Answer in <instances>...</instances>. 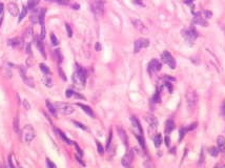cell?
<instances>
[{
	"mask_svg": "<svg viewBox=\"0 0 225 168\" xmlns=\"http://www.w3.org/2000/svg\"><path fill=\"white\" fill-rule=\"evenodd\" d=\"M194 22L197 23V24H200L202 26H207L208 23L206 21V19H204L203 17L201 16L200 13H198V14H195V18H194Z\"/></svg>",
	"mask_w": 225,
	"mask_h": 168,
	"instance_id": "9a60e30c",
	"label": "cell"
},
{
	"mask_svg": "<svg viewBox=\"0 0 225 168\" xmlns=\"http://www.w3.org/2000/svg\"><path fill=\"white\" fill-rule=\"evenodd\" d=\"M8 13L12 15L13 17H16L18 15V12H19V8H18V6L14 2H10L8 4Z\"/></svg>",
	"mask_w": 225,
	"mask_h": 168,
	"instance_id": "4fadbf2b",
	"label": "cell"
},
{
	"mask_svg": "<svg viewBox=\"0 0 225 168\" xmlns=\"http://www.w3.org/2000/svg\"><path fill=\"white\" fill-rule=\"evenodd\" d=\"M28 6H23V8H22V12H21V14H20L19 16V19H18V21H22L23 20V18H24L25 16H26V14H28Z\"/></svg>",
	"mask_w": 225,
	"mask_h": 168,
	"instance_id": "4316f807",
	"label": "cell"
},
{
	"mask_svg": "<svg viewBox=\"0 0 225 168\" xmlns=\"http://www.w3.org/2000/svg\"><path fill=\"white\" fill-rule=\"evenodd\" d=\"M161 69V63L157 59H153V60L148 63V72L153 73V72H159Z\"/></svg>",
	"mask_w": 225,
	"mask_h": 168,
	"instance_id": "7c38bea8",
	"label": "cell"
},
{
	"mask_svg": "<svg viewBox=\"0 0 225 168\" xmlns=\"http://www.w3.org/2000/svg\"><path fill=\"white\" fill-rule=\"evenodd\" d=\"M38 20H39V12L35 11L34 12V14H32V16H31V21L36 23Z\"/></svg>",
	"mask_w": 225,
	"mask_h": 168,
	"instance_id": "f1b7e54d",
	"label": "cell"
},
{
	"mask_svg": "<svg viewBox=\"0 0 225 168\" xmlns=\"http://www.w3.org/2000/svg\"><path fill=\"white\" fill-rule=\"evenodd\" d=\"M39 0H28V10H35L37 4H38Z\"/></svg>",
	"mask_w": 225,
	"mask_h": 168,
	"instance_id": "484cf974",
	"label": "cell"
},
{
	"mask_svg": "<svg viewBox=\"0 0 225 168\" xmlns=\"http://www.w3.org/2000/svg\"><path fill=\"white\" fill-rule=\"evenodd\" d=\"M40 69H41V72L43 73L44 75L49 74V68L45 65V64H40Z\"/></svg>",
	"mask_w": 225,
	"mask_h": 168,
	"instance_id": "e575fe53",
	"label": "cell"
},
{
	"mask_svg": "<svg viewBox=\"0 0 225 168\" xmlns=\"http://www.w3.org/2000/svg\"><path fill=\"white\" fill-rule=\"evenodd\" d=\"M22 104H23V106H24V108L25 109H30L31 108V105H30V103H28V100H23V102H22Z\"/></svg>",
	"mask_w": 225,
	"mask_h": 168,
	"instance_id": "ee69618b",
	"label": "cell"
},
{
	"mask_svg": "<svg viewBox=\"0 0 225 168\" xmlns=\"http://www.w3.org/2000/svg\"><path fill=\"white\" fill-rule=\"evenodd\" d=\"M8 44L13 47H17L19 46L20 44H21V39L20 38H14V39H11V40H8Z\"/></svg>",
	"mask_w": 225,
	"mask_h": 168,
	"instance_id": "603a6c76",
	"label": "cell"
},
{
	"mask_svg": "<svg viewBox=\"0 0 225 168\" xmlns=\"http://www.w3.org/2000/svg\"><path fill=\"white\" fill-rule=\"evenodd\" d=\"M73 123H74L75 125H77V126L79 127V128H81V129L86 130V127H85L83 124H81V123H79V122H77V121H73Z\"/></svg>",
	"mask_w": 225,
	"mask_h": 168,
	"instance_id": "b9f144b4",
	"label": "cell"
},
{
	"mask_svg": "<svg viewBox=\"0 0 225 168\" xmlns=\"http://www.w3.org/2000/svg\"><path fill=\"white\" fill-rule=\"evenodd\" d=\"M65 28H66V32H67V35H69V37L73 36V30H72L69 24H67V23H66V24H65Z\"/></svg>",
	"mask_w": 225,
	"mask_h": 168,
	"instance_id": "f35d334b",
	"label": "cell"
},
{
	"mask_svg": "<svg viewBox=\"0 0 225 168\" xmlns=\"http://www.w3.org/2000/svg\"><path fill=\"white\" fill-rule=\"evenodd\" d=\"M208 152L210 156H212V157H217L218 154H219V149L216 148V147H210V148L208 149Z\"/></svg>",
	"mask_w": 225,
	"mask_h": 168,
	"instance_id": "83f0119b",
	"label": "cell"
},
{
	"mask_svg": "<svg viewBox=\"0 0 225 168\" xmlns=\"http://www.w3.org/2000/svg\"><path fill=\"white\" fill-rule=\"evenodd\" d=\"M203 162H204V152L202 151V153H201L200 162H199V164H198V165H199V166H202V164H203Z\"/></svg>",
	"mask_w": 225,
	"mask_h": 168,
	"instance_id": "c3c4849f",
	"label": "cell"
},
{
	"mask_svg": "<svg viewBox=\"0 0 225 168\" xmlns=\"http://www.w3.org/2000/svg\"><path fill=\"white\" fill-rule=\"evenodd\" d=\"M58 71H59V73H60L61 78H62L63 80H65V79H66V78H65V75H64V73L62 72V69H61V67H59V68H58Z\"/></svg>",
	"mask_w": 225,
	"mask_h": 168,
	"instance_id": "681fc988",
	"label": "cell"
},
{
	"mask_svg": "<svg viewBox=\"0 0 225 168\" xmlns=\"http://www.w3.org/2000/svg\"><path fill=\"white\" fill-rule=\"evenodd\" d=\"M153 100H154V102H156V103L157 102H160V93H159V91H156V94H155Z\"/></svg>",
	"mask_w": 225,
	"mask_h": 168,
	"instance_id": "74e56055",
	"label": "cell"
},
{
	"mask_svg": "<svg viewBox=\"0 0 225 168\" xmlns=\"http://www.w3.org/2000/svg\"><path fill=\"white\" fill-rule=\"evenodd\" d=\"M23 81H24V83L26 84L28 86H30V87H34L35 86V84H34V81L32 80V79H30V78H25V79H23Z\"/></svg>",
	"mask_w": 225,
	"mask_h": 168,
	"instance_id": "d6a6232c",
	"label": "cell"
},
{
	"mask_svg": "<svg viewBox=\"0 0 225 168\" xmlns=\"http://www.w3.org/2000/svg\"><path fill=\"white\" fill-rule=\"evenodd\" d=\"M73 8H74V10H79V6H78V4H74Z\"/></svg>",
	"mask_w": 225,
	"mask_h": 168,
	"instance_id": "11a10c76",
	"label": "cell"
},
{
	"mask_svg": "<svg viewBox=\"0 0 225 168\" xmlns=\"http://www.w3.org/2000/svg\"><path fill=\"white\" fill-rule=\"evenodd\" d=\"M131 120H132L133 130H134L135 136H143L142 127H141L140 123H139V121L137 120V118H136V117H132Z\"/></svg>",
	"mask_w": 225,
	"mask_h": 168,
	"instance_id": "9c48e42d",
	"label": "cell"
},
{
	"mask_svg": "<svg viewBox=\"0 0 225 168\" xmlns=\"http://www.w3.org/2000/svg\"><path fill=\"white\" fill-rule=\"evenodd\" d=\"M47 165L49 166V167H53V168H55L56 165L54 164V163L52 162V161L49 160V159H47Z\"/></svg>",
	"mask_w": 225,
	"mask_h": 168,
	"instance_id": "bcb514c9",
	"label": "cell"
},
{
	"mask_svg": "<svg viewBox=\"0 0 225 168\" xmlns=\"http://www.w3.org/2000/svg\"><path fill=\"white\" fill-rule=\"evenodd\" d=\"M145 121L148 123V125H149L151 130L157 129V127H158V120H157V118L154 116V115H151V113L146 115Z\"/></svg>",
	"mask_w": 225,
	"mask_h": 168,
	"instance_id": "30bf717a",
	"label": "cell"
},
{
	"mask_svg": "<svg viewBox=\"0 0 225 168\" xmlns=\"http://www.w3.org/2000/svg\"><path fill=\"white\" fill-rule=\"evenodd\" d=\"M217 143H218V149H219V151L225 153V138L224 137H222V136L218 137Z\"/></svg>",
	"mask_w": 225,
	"mask_h": 168,
	"instance_id": "2e32d148",
	"label": "cell"
},
{
	"mask_svg": "<svg viewBox=\"0 0 225 168\" xmlns=\"http://www.w3.org/2000/svg\"><path fill=\"white\" fill-rule=\"evenodd\" d=\"M86 81V72L82 67L77 65V69L73 75V83L77 88H83Z\"/></svg>",
	"mask_w": 225,
	"mask_h": 168,
	"instance_id": "6da1fadb",
	"label": "cell"
},
{
	"mask_svg": "<svg viewBox=\"0 0 225 168\" xmlns=\"http://www.w3.org/2000/svg\"><path fill=\"white\" fill-rule=\"evenodd\" d=\"M194 0H185V3H190V2H192Z\"/></svg>",
	"mask_w": 225,
	"mask_h": 168,
	"instance_id": "9f6ffc18",
	"label": "cell"
},
{
	"mask_svg": "<svg viewBox=\"0 0 225 168\" xmlns=\"http://www.w3.org/2000/svg\"><path fill=\"white\" fill-rule=\"evenodd\" d=\"M47 1L56 2V3H58V4H61V6H66V4H69V0H47Z\"/></svg>",
	"mask_w": 225,
	"mask_h": 168,
	"instance_id": "1f68e13d",
	"label": "cell"
},
{
	"mask_svg": "<svg viewBox=\"0 0 225 168\" xmlns=\"http://www.w3.org/2000/svg\"><path fill=\"white\" fill-rule=\"evenodd\" d=\"M200 15L203 17L204 19H209L212 14H211V12H209V11H203V12H200Z\"/></svg>",
	"mask_w": 225,
	"mask_h": 168,
	"instance_id": "4dcf8cb0",
	"label": "cell"
},
{
	"mask_svg": "<svg viewBox=\"0 0 225 168\" xmlns=\"http://www.w3.org/2000/svg\"><path fill=\"white\" fill-rule=\"evenodd\" d=\"M22 136H23V139H24L25 142L30 143L31 141L36 137V131L31 125H25L23 127V130H22Z\"/></svg>",
	"mask_w": 225,
	"mask_h": 168,
	"instance_id": "5b68a950",
	"label": "cell"
},
{
	"mask_svg": "<svg viewBox=\"0 0 225 168\" xmlns=\"http://www.w3.org/2000/svg\"><path fill=\"white\" fill-rule=\"evenodd\" d=\"M3 10H4V6H3V3H0V14L3 13Z\"/></svg>",
	"mask_w": 225,
	"mask_h": 168,
	"instance_id": "f5cc1de1",
	"label": "cell"
},
{
	"mask_svg": "<svg viewBox=\"0 0 225 168\" xmlns=\"http://www.w3.org/2000/svg\"><path fill=\"white\" fill-rule=\"evenodd\" d=\"M134 2L135 3H138V4H140V6H143V3L141 0H134Z\"/></svg>",
	"mask_w": 225,
	"mask_h": 168,
	"instance_id": "db71d44e",
	"label": "cell"
},
{
	"mask_svg": "<svg viewBox=\"0 0 225 168\" xmlns=\"http://www.w3.org/2000/svg\"><path fill=\"white\" fill-rule=\"evenodd\" d=\"M74 91H72V89H67V91H65V96L67 97V98H72V97H74Z\"/></svg>",
	"mask_w": 225,
	"mask_h": 168,
	"instance_id": "60d3db41",
	"label": "cell"
},
{
	"mask_svg": "<svg viewBox=\"0 0 225 168\" xmlns=\"http://www.w3.org/2000/svg\"><path fill=\"white\" fill-rule=\"evenodd\" d=\"M75 147H76V149H77V151H78V154H79L80 157H82V154H83V152H82V150L80 149V147L78 146V144H76L75 143Z\"/></svg>",
	"mask_w": 225,
	"mask_h": 168,
	"instance_id": "7dc6e473",
	"label": "cell"
},
{
	"mask_svg": "<svg viewBox=\"0 0 225 168\" xmlns=\"http://www.w3.org/2000/svg\"><path fill=\"white\" fill-rule=\"evenodd\" d=\"M165 144H166V146H169V137L168 136L165 137Z\"/></svg>",
	"mask_w": 225,
	"mask_h": 168,
	"instance_id": "f907efd6",
	"label": "cell"
},
{
	"mask_svg": "<svg viewBox=\"0 0 225 168\" xmlns=\"http://www.w3.org/2000/svg\"><path fill=\"white\" fill-rule=\"evenodd\" d=\"M133 160H134V152H133V150H131V151H128L123 158H122L121 163H122V165H123L124 167H129L131 164H132Z\"/></svg>",
	"mask_w": 225,
	"mask_h": 168,
	"instance_id": "8fae6325",
	"label": "cell"
},
{
	"mask_svg": "<svg viewBox=\"0 0 225 168\" xmlns=\"http://www.w3.org/2000/svg\"><path fill=\"white\" fill-rule=\"evenodd\" d=\"M174 129H175V123H174V121L173 120H167V121H166V124H165V132L168 135V133H170Z\"/></svg>",
	"mask_w": 225,
	"mask_h": 168,
	"instance_id": "ac0fdd59",
	"label": "cell"
},
{
	"mask_svg": "<svg viewBox=\"0 0 225 168\" xmlns=\"http://www.w3.org/2000/svg\"><path fill=\"white\" fill-rule=\"evenodd\" d=\"M78 106L79 107H81L83 109V111L84 113H86L88 115V116H91V117H94V113H93V109H92L90 106H88V105H84V104H81V103H78Z\"/></svg>",
	"mask_w": 225,
	"mask_h": 168,
	"instance_id": "44dd1931",
	"label": "cell"
},
{
	"mask_svg": "<svg viewBox=\"0 0 225 168\" xmlns=\"http://www.w3.org/2000/svg\"><path fill=\"white\" fill-rule=\"evenodd\" d=\"M45 104H47V109H49V113H51V115L54 117L57 116V109H56V107L52 104V103L49 102V100H47V101H45Z\"/></svg>",
	"mask_w": 225,
	"mask_h": 168,
	"instance_id": "d6986e66",
	"label": "cell"
},
{
	"mask_svg": "<svg viewBox=\"0 0 225 168\" xmlns=\"http://www.w3.org/2000/svg\"><path fill=\"white\" fill-rule=\"evenodd\" d=\"M221 115L225 119V101L222 103V106H221Z\"/></svg>",
	"mask_w": 225,
	"mask_h": 168,
	"instance_id": "f6af8a7d",
	"label": "cell"
},
{
	"mask_svg": "<svg viewBox=\"0 0 225 168\" xmlns=\"http://www.w3.org/2000/svg\"><path fill=\"white\" fill-rule=\"evenodd\" d=\"M95 47H96V50H101V45H100V43H99V42H97L96 46H95Z\"/></svg>",
	"mask_w": 225,
	"mask_h": 168,
	"instance_id": "816d5d0a",
	"label": "cell"
},
{
	"mask_svg": "<svg viewBox=\"0 0 225 168\" xmlns=\"http://www.w3.org/2000/svg\"><path fill=\"white\" fill-rule=\"evenodd\" d=\"M14 130L15 131H18L19 130V123H18V118H15L14 120Z\"/></svg>",
	"mask_w": 225,
	"mask_h": 168,
	"instance_id": "ab89813d",
	"label": "cell"
},
{
	"mask_svg": "<svg viewBox=\"0 0 225 168\" xmlns=\"http://www.w3.org/2000/svg\"><path fill=\"white\" fill-rule=\"evenodd\" d=\"M96 144H97V149H98V152L100 154H103V152H104V148H103V146L101 145V143H100L99 141H96Z\"/></svg>",
	"mask_w": 225,
	"mask_h": 168,
	"instance_id": "d590c367",
	"label": "cell"
},
{
	"mask_svg": "<svg viewBox=\"0 0 225 168\" xmlns=\"http://www.w3.org/2000/svg\"><path fill=\"white\" fill-rule=\"evenodd\" d=\"M182 35H183V37L186 39L188 42L195 41L196 39H197V37H198L197 30H195V28H194V26H192V28H187V30H184L183 32H182Z\"/></svg>",
	"mask_w": 225,
	"mask_h": 168,
	"instance_id": "52a82bcc",
	"label": "cell"
},
{
	"mask_svg": "<svg viewBox=\"0 0 225 168\" xmlns=\"http://www.w3.org/2000/svg\"><path fill=\"white\" fill-rule=\"evenodd\" d=\"M42 82L44 83V85L47 86V87H52L53 86V80L52 78H51V76H49V74L44 75L43 78H42Z\"/></svg>",
	"mask_w": 225,
	"mask_h": 168,
	"instance_id": "ffe728a7",
	"label": "cell"
},
{
	"mask_svg": "<svg viewBox=\"0 0 225 168\" xmlns=\"http://www.w3.org/2000/svg\"><path fill=\"white\" fill-rule=\"evenodd\" d=\"M186 132H187L186 127H182L181 129H180V140L184 138V136H185V133H186Z\"/></svg>",
	"mask_w": 225,
	"mask_h": 168,
	"instance_id": "8d00e7d4",
	"label": "cell"
},
{
	"mask_svg": "<svg viewBox=\"0 0 225 168\" xmlns=\"http://www.w3.org/2000/svg\"><path fill=\"white\" fill-rule=\"evenodd\" d=\"M162 61L164 62L166 65H168V67H170L172 69L176 68V61L174 59V57L170 55V53L165 50V52L162 53Z\"/></svg>",
	"mask_w": 225,
	"mask_h": 168,
	"instance_id": "8992f818",
	"label": "cell"
},
{
	"mask_svg": "<svg viewBox=\"0 0 225 168\" xmlns=\"http://www.w3.org/2000/svg\"><path fill=\"white\" fill-rule=\"evenodd\" d=\"M51 42H52L53 45H58V43H59L57 37L55 36V34H54V33L51 34Z\"/></svg>",
	"mask_w": 225,
	"mask_h": 168,
	"instance_id": "836d02e7",
	"label": "cell"
},
{
	"mask_svg": "<svg viewBox=\"0 0 225 168\" xmlns=\"http://www.w3.org/2000/svg\"><path fill=\"white\" fill-rule=\"evenodd\" d=\"M90 6L96 16H101L104 12V3L103 0H90Z\"/></svg>",
	"mask_w": 225,
	"mask_h": 168,
	"instance_id": "3957f363",
	"label": "cell"
},
{
	"mask_svg": "<svg viewBox=\"0 0 225 168\" xmlns=\"http://www.w3.org/2000/svg\"><path fill=\"white\" fill-rule=\"evenodd\" d=\"M132 22H133V24H134V26L137 28L138 30H140V32H146L145 25L143 24L142 21H140V20H138V19H134V20H132Z\"/></svg>",
	"mask_w": 225,
	"mask_h": 168,
	"instance_id": "e0dca14e",
	"label": "cell"
},
{
	"mask_svg": "<svg viewBox=\"0 0 225 168\" xmlns=\"http://www.w3.org/2000/svg\"><path fill=\"white\" fill-rule=\"evenodd\" d=\"M112 130L110 131V137H108V140H107V144H106V148L110 149V142H112Z\"/></svg>",
	"mask_w": 225,
	"mask_h": 168,
	"instance_id": "7bdbcfd3",
	"label": "cell"
},
{
	"mask_svg": "<svg viewBox=\"0 0 225 168\" xmlns=\"http://www.w3.org/2000/svg\"><path fill=\"white\" fill-rule=\"evenodd\" d=\"M154 143L156 147H160V145L162 144V137L160 133H157L154 137Z\"/></svg>",
	"mask_w": 225,
	"mask_h": 168,
	"instance_id": "d4e9b609",
	"label": "cell"
},
{
	"mask_svg": "<svg viewBox=\"0 0 225 168\" xmlns=\"http://www.w3.org/2000/svg\"><path fill=\"white\" fill-rule=\"evenodd\" d=\"M55 131L58 133V136H60V137H61V138H62V140H63L64 142H66V143H67V144H72V143H73V142H72V141L69 140V139L67 138V137H66V136L64 135L63 132L61 131L60 129H55Z\"/></svg>",
	"mask_w": 225,
	"mask_h": 168,
	"instance_id": "cb8c5ba5",
	"label": "cell"
},
{
	"mask_svg": "<svg viewBox=\"0 0 225 168\" xmlns=\"http://www.w3.org/2000/svg\"><path fill=\"white\" fill-rule=\"evenodd\" d=\"M2 18H1V19H0V26H1V23H2Z\"/></svg>",
	"mask_w": 225,
	"mask_h": 168,
	"instance_id": "6f0895ef",
	"label": "cell"
},
{
	"mask_svg": "<svg viewBox=\"0 0 225 168\" xmlns=\"http://www.w3.org/2000/svg\"><path fill=\"white\" fill-rule=\"evenodd\" d=\"M185 100H186V104L188 109H194L198 103L197 93L194 89H192V88H188L186 91V94H185Z\"/></svg>",
	"mask_w": 225,
	"mask_h": 168,
	"instance_id": "7a4b0ae2",
	"label": "cell"
},
{
	"mask_svg": "<svg viewBox=\"0 0 225 168\" xmlns=\"http://www.w3.org/2000/svg\"><path fill=\"white\" fill-rule=\"evenodd\" d=\"M117 132H118L119 137H120L121 141L123 142V144L125 145V146H127V136H126V132H125V130H124L122 127L118 126V127H117Z\"/></svg>",
	"mask_w": 225,
	"mask_h": 168,
	"instance_id": "5bb4252c",
	"label": "cell"
},
{
	"mask_svg": "<svg viewBox=\"0 0 225 168\" xmlns=\"http://www.w3.org/2000/svg\"><path fill=\"white\" fill-rule=\"evenodd\" d=\"M36 45H37V47H38L40 54H42V56L45 58L47 55H45V52H44V46H43V43H42L41 40H37V41H36Z\"/></svg>",
	"mask_w": 225,
	"mask_h": 168,
	"instance_id": "7402d4cb",
	"label": "cell"
},
{
	"mask_svg": "<svg viewBox=\"0 0 225 168\" xmlns=\"http://www.w3.org/2000/svg\"><path fill=\"white\" fill-rule=\"evenodd\" d=\"M55 107L57 109V111H59L62 115H65V116H69L71 113H74V106L69 103H63V102H57L55 104Z\"/></svg>",
	"mask_w": 225,
	"mask_h": 168,
	"instance_id": "277c9868",
	"label": "cell"
},
{
	"mask_svg": "<svg viewBox=\"0 0 225 168\" xmlns=\"http://www.w3.org/2000/svg\"><path fill=\"white\" fill-rule=\"evenodd\" d=\"M149 45V40L145 38H140L135 41V45H134V52L138 53L142 48H146V47Z\"/></svg>",
	"mask_w": 225,
	"mask_h": 168,
	"instance_id": "ba28073f",
	"label": "cell"
},
{
	"mask_svg": "<svg viewBox=\"0 0 225 168\" xmlns=\"http://www.w3.org/2000/svg\"><path fill=\"white\" fill-rule=\"evenodd\" d=\"M136 138H137L138 142L139 144L141 145L143 149H145V142H144V139H143V136H136Z\"/></svg>",
	"mask_w": 225,
	"mask_h": 168,
	"instance_id": "f546056e",
	"label": "cell"
}]
</instances>
